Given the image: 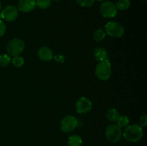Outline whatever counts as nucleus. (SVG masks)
I'll use <instances>...</instances> for the list:
<instances>
[{"instance_id": "obj_4", "label": "nucleus", "mask_w": 147, "mask_h": 146, "mask_svg": "<svg viewBox=\"0 0 147 146\" xmlns=\"http://www.w3.org/2000/svg\"><path fill=\"white\" fill-rule=\"evenodd\" d=\"M122 128L119 127L116 123L108 126L105 131L106 139L110 143H115L119 142L122 137Z\"/></svg>"}, {"instance_id": "obj_26", "label": "nucleus", "mask_w": 147, "mask_h": 146, "mask_svg": "<svg viewBox=\"0 0 147 146\" xmlns=\"http://www.w3.org/2000/svg\"><path fill=\"white\" fill-rule=\"evenodd\" d=\"M1 9V1H0V11Z\"/></svg>"}, {"instance_id": "obj_6", "label": "nucleus", "mask_w": 147, "mask_h": 146, "mask_svg": "<svg viewBox=\"0 0 147 146\" xmlns=\"http://www.w3.org/2000/svg\"><path fill=\"white\" fill-rule=\"evenodd\" d=\"M78 126V120L73 115H67L62 120L60 123V128L63 133L66 134L71 133Z\"/></svg>"}, {"instance_id": "obj_18", "label": "nucleus", "mask_w": 147, "mask_h": 146, "mask_svg": "<svg viewBox=\"0 0 147 146\" xmlns=\"http://www.w3.org/2000/svg\"><path fill=\"white\" fill-rule=\"evenodd\" d=\"M131 1L130 0H119L116 3V6L118 9L119 10H126L130 7Z\"/></svg>"}, {"instance_id": "obj_14", "label": "nucleus", "mask_w": 147, "mask_h": 146, "mask_svg": "<svg viewBox=\"0 0 147 146\" xmlns=\"http://www.w3.org/2000/svg\"><path fill=\"white\" fill-rule=\"evenodd\" d=\"M83 144V140L81 137L78 135H72L67 140L68 146H81Z\"/></svg>"}, {"instance_id": "obj_8", "label": "nucleus", "mask_w": 147, "mask_h": 146, "mask_svg": "<svg viewBox=\"0 0 147 146\" xmlns=\"http://www.w3.org/2000/svg\"><path fill=\"white\" fill-rule=\"evenodd\" d=\"M92 109V102L88 97H81L76 101V110L80 114H86Z\"/></svg>"}, {"instance_id": "obj_25", "label": "nucleus", "mask_w": 147, "mask_h": 146, "mask_svg": "<svg viewBox=\"0 0 147 146\" xmlns=\"http://www.w3.org/2000/svg\"><path fill=\"white\" fill-rule=\"evenodd\" d=\"M96 1H100V2H101V1H106V0H96Z\"/></svg>"}, {"instance_id": "obj_2", "label": "nucleus", "mask_w": 147, "mask_h": 146, "mask_svg": "<svg viewBox=\"0 0 147 146\" xmlns=\"http://www.w3.org/2000/svg\"><path fill=\"white\" fill-rule=\"evenodd\" d=\"M95 74L96 77L102 81H106L110 79L112 74V69L110 62L108 59L104 61L99 62L96 65Z\"/></svg>"}, {"instance_id": "obj_23", "label": "nucleus", "mask_w": 147, "mask_h": 146, "mask_svg": "<svg viewBox=\"0 0 147 146\" xmlns=\"http://www.w3.org/2000/svg\"><path fill=\"white\" fill-rule=\"evenodd\" d=\"M147 124V115L144 114L140 117V120H139V126L142 127H145Z\"/></svg>"}, {"instance_id": "obj_5", "label": "nucleus", "mask_w": 147, "mask_h": 146, "mask_svg": "<svg viewBox=\"0 0 147 146\" xmlns=\"http://www.w3.org/2000/svg\"><path fill=\"white\" fill-rule=\"evenodd\" d=\"M106 34L111 37L119 38L123 37L125 33V29L123 26L116 21H109L105 24Z\"/></svg>"}, {"instance_id": "obj_12", "label": "nucleus", "mask_w": 147, "mask_h": 146, "mask_svg": "<svg viewBox=\"0 0 147 146\" xmlns=\"http://www.w3.org/2000/svg\"><path fill=\"white\" fill-rule=\"evenodd\" d=\"M93 56L96 60L102 62L108 59V52L103 47H96L93 50Z\"/></svg>"}, {"instance_id": "obj_9", "label": "nucleus", "mask_w": 147, "mask_h": 146, "mask_svg": "<svg viewBox=\"0 0 147 146\" xmlns=\"http://www.w3.org/2000/svg\"><path fill=\"white\" fill-rule=\"evenodd\" d=\"M18 15L19 10L17 7L14 5H9L2 10L0 16L5 21H13L17 18Z\"/></svg>"}, {"instance_id": "obj_19", "label": "nucleus", "mask_w": 147, "mask_h": 146, "mask_svg": "<svg viewBox=\"0 0 147 146\" xmlns=\"http://www.w3.org/2000/svg\"><path fill=\"white\" fill-rule=\"evenodd\" d=\"M11 63H12L13 65L15 67H17V68H20V67H22L24 65V60L23 57H21V56H15V57H13V59L11 60Z\"/></svg>"}, {"instance_id": "obj_11", "label": "nucleus", "mask_w": 147, "mask_h": 146, "mask_svg": "<svg viewBox=\"0 0 147 146\" xmlns=\"http://www.w3.org/2000/svg\"><path fill=\"white\" fill-rule=\"evenodd\" d=\"M39 58L44 62H49L52 60L54 57V53L53 50L47 47H40V50H38Z\"/></svg>"}, {"instance_id": "obj_16", "label": "nucleus", "mask_w": 147, "mask_h": 146, "mask_svg": "<svg viewBox=\"0 0 147 146\" xmlns=\"http://www.w3.org/2000/svg\"><path fill=\"white\" fill-rule=\"evenodd\" d=\"M11 62V59L9 54H1L0 55V67H7Z\"/></svg>"}, {"instance_id": "obj_15", "label": "nucleus", "mask_w": 147, "mask_h": 146, "mask_svg": "<svg viewBox=\"0 0 147 146\" xmlns=\"http://www.w3.org/2000/svg\"><path fill=\"white\" fill-rule=\"evenodd\" d=\"M106 31H104L102 29H98L95 31V32L93 33V40L96 42H100L103 41V40L106 37Z\"/></svg>"}, {"instance_id": "obj_13", "label": "nucleus", "mask_w": 147, "mask_h": 146, "mask_svg": "<svg viewBox=\"0 0 147 146\" xmlns=\"http://www.w3.org/2000/svg\"><path fill=\"white\" fill-rule=\"evenodd\" d=\"M106 117L111 123H116L118 119L120 117V114H119V112L116 108L112 107V108H110L108 110L107 113H106Z\"/></svg>"}, {"instance_id": "obj_10", "label": "nucleus", "mask_w": 147, "mask_h": 146, "mask_svg": "<svg viewBox=\"0 0 147 146\" xmlns=\"http://www.w3.org/2000/svg\"><path fill=\"white\" fill-rule=\"evenodd\" d=\"M36 7L35 0H19L17 9L19 11L28 13L33 11Z\"/></svg>"}, {"instance_id": "obj_21", "label": "nucleus", "mask_w": 147, "mask_h": 146, "mask_svg": "<svg viewBox=\"0 0 147 146\" xmlns=\"http://www.w3.org/2000/svg\"><path fill=\"white\" fill-rule=\"evenodd\" d=\"M78 4L83 7H90L94 4L96 0H76Z\"/></svg>"}, {"instance_id": "obj_27", "label": "nucleus", "mask_w": 147, "mask_h": 146, "mask_svg": "<svg viewBox=\"0 0 147 146\" xmlns=\"http://www.w3.org/2000/svg\"><path fill=\"white\" fill-rule=\"evenodd\" d=\"M55 1H60V0H55Z\"/></svg>"}, {"instance_id": "obj_24", "label": "nucleus", "mask_w": 147, "mask_h": 146, "mask_svg": "<svg viewBox=\"0 0 147 146\" xmlns=\"http://www.w3.org/2000/svg\"><path fill=\"white\" fill-rule=\"evenodd\" d=\"M6 31V25L1 20H0V37H2Z\"/></svg>"}, {"instance_id": "obj_7", "label": "nucleus", "mask_w": 147, "mask_h": 146, "mask_svg": "<svg viewBox=\"0 0 147 146\" xmlns=\"http://www.w3.org/2000/svg\"><path fill=\"white\" fill-rule=\"evenodd\" d=\"M118 9L116 4L111 1H104L100 7V13L105 18H113L116 16Z\"/></svg>"}, {"instance_id": "obj_20", "label": "nucleus", "mask_w": 147, "mask_h": 146, "mask_svg": "<svg viewBox=\"0 0 147 146\" xmlns=\"http://www.w3.org/2000/svg\"><path fill=\"white\" fill-rule=\"evenodd\" d=\"M36 7H38L39 8L47 9L51 5V0H35Z\"/></svg>"}, {"instance_id": "obj_1", "label": "nucleus", "mask_w": 147, "mask_h": 146, "mask_svg": "<svg viewBox=\"0 0 147 146\" xmlns=\"http://www.w3.org/2000/svg\"><path fill=\"white\" fill-rule=\"evenodd\" d=\"M125 139L131 143H136L139 141L144 136V130L139 125H129L126 127L124 131L122 133Z\"/></svg>"}, {"instance_id": "obj_17", "label": "nucleus", "mask_w": 147, "mask_h": 146, "mask_svg": "<svg viewBox=\"0 0 147 146\" xmlns=\"http://www.w3.org/2000/svg\"><path fill=\"white\" fill-rule=\"evenodd\" d=\"M129 122H130L129 117L127 115H120L117 122H116V124L122 128V127H127L129 125Z\"/></svg>"}, {"instance_id": "obj_22", "label": "nucleus", "mask_w": 147, "mask_h": 146, "mask_svg": "<svg viewBox=\"0 0 147 146\" xmlns=\"http://www.w3.org/2000/svg\"><path fill=\"white\" fill-rule=\"evenodd\" d=\"M53 58L55 60V61L57 62H59V63L64 62L65 60V56L61 54H56L55 55H54Z\"/></svg>"}, {"instance_id": "obj_3", "label": "nucleus", "mask_w": 147, "mask_h": 146, "mask_svg": "<svg viewBox=\"0 0 147 146\" xmlns=\"http://www.w3.org/2000/svg\"><path fill=\"white\" fill-rule=\"evenodd\" d=\"M25 48V44L21 39L14 38L10 40L7 45V51L9 55L18 56L24 51Z\"/></svg>"}]
</instances>
